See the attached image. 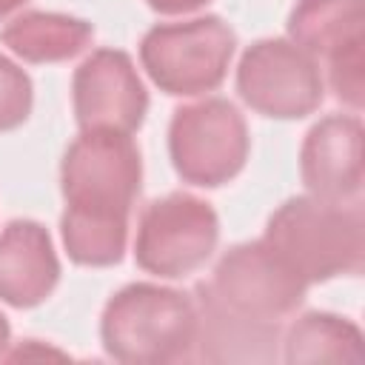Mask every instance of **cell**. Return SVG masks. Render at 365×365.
I'll return each instance as SVG.
<instances>
[{"instance_id": "12", "label": "cell", "mask_w": 365, "mask_h": 365, "mask_svg": "<svg viewBox=\"0 0 365 365\" xmlns=\"http://www.w3.org/2000/svg\"><path fill=\"white\" fill-rule=\"evenodd\" d=\"M197 305V345L211 362H271L277 356L279 325H254L220 308L200 285Z\"/></svg>"}, {"instance_id": "15", "label": "cell", "mask_w": 365, "mask_h": 365, "mask_svg": "<svg viewBox=\"0 0 365 365\" xmlns=\"http://www.w3.org/2000/svg\"><path fill=\"white\" fill-rule=\"evenodd\" d=\"M362 331L348 317L308 311L294 319L282 336V359L291 365L308 362H362Z\"/></svg>"}, {"instance_id": "4", "label": "cell", "mask_w": 365, "mask_h": 365, "mask_svg": "<svg viewBox=\"0 0 365 365\" xmlns=\"http://www.w3.org/2000/svg\"><path fill=\"white\" fill-rule=\"evenodd\" d=\"M143 160L131 134L80 131L60 163L63 211L128 220L140 197Z\"/></svg>"}, {"instance_id": "17", "label": "cell", "mask_w": 365, "mask_h": 365, "mask_svg": "<svg viewBox=\"0 0 365 365\" xmlns=\"http://www.w3.org/2000/svg\"><path fill=\"white\" fill-rule=\"evenodd\" d=\"M325 60L334 97L356 114L365 103V37L331 51Z\"/></svg>"}, {"instance_id": "8", "label": "cell", "mask_w": 365, "mask_h": 365, "mask_svg": "<svg viewBox=\"0 0 365 365\" xmlns=\"http://www.w3.org/2000/svg\"><path fill=\"white\" fill-rule=\"evenodd\" d=\"M237 91L242 103L274 120H302L325 97V80L317 57L288 37H265L245 48L237 66Z\"/></svg>"}, {"instance_id": "21", "label": "cell", "mask_w": 365, "mask_h": 365, "mask_svg": "<svg viewBox=\"0 0 365 365\" xmlns=\"http://www.w3.org/2000/svg\"><path fill=\"white\" fill-rule=\"evenodd\" d=\"M11 342V328H9V319L0 314V359L6 356V348Z\"/></svg>"}, {"instance_id": "13", "label": "cell", "mask_w": 365, "mask_h": 365, "mask_svg": "<svg viewBox=\"0 0 365 365\" xmlns=\"http://www.w3.org/2000/svg\"><path fill=\"white\" fill-rule=\"evenodd\" d=\"M94 26L60 11H23L11 17L0 40L23 63H63L88 48Z\"/></svg>"}, {"instance_id": "9", "label": "cell", "mask_w": 365, "mask_h": 365, "mask_svg": "<svg viewBox=\"0 0 365 365\" xmlns=\"http://www.w3.org/2000/svg\"><path fill=\"white\" fill-rule=\"evenodd\" d=\"M71 103L80 131L134 134L145 120L148 91L125 51L97 48L74 71Z\"/></svg>"}, {"instance_id": "5", "label": "cell", "mask_w": 365, "mask_h": 365, "mask_svg": "<svg viewBox=\"0 0 365 365\" xmlns=\"http://www.w3.org/2000/svg\"><path fill=\"white\" fill-rule=\"evenodd\" d=\"M251 137L240 108L222 97L180 106L168 125V154L177 177L197 188L231 182L248 160Z\"/></svg>"}, {"instance_id": "3", "label": "cell", "mask_w": 365, "mask_h": 365, "mask_svg": "<svg viewBox=\"0 0 365 365\" xmlns=\"http://www.w3.org/2000/svg\"><path fill=\"white\" fill-rule=\"evenodd\" d=\"M234 51L237 34L217 14L157 23L140 40L145 74L171 97H200L220 88Z\"/></svg>"}, {"instance_id": "20", "label": "cell", "mask_w": 365, "mask_h": 365, "mask_svg": "<svg viewBox=\"0 0 365 365\" xmlns=\"http://www.w3.org/2000/svg\"><path fill=\"white\" fill-rule=\"evenodd\" d=\"M29 356H57V359H63L66 354L63 351H51V348H43L37 339H26L17 351H11V354H6V359H29Z\"/></svg>"}, {"instance_id": "11", "label": "cell", "mask_w": 365, "mask_h": 365, "mask_svg": "<svg viewBox=\"0 0 365 365\" xmlns=\"http://www.w3.org/2000/svg\"><path fill=\"white\" fill-rule=\"evenodd\" d=\"M60 282V259L51 234L37 220H11L0 234V299L11 308H34Z\"/></svg>"}, {"instance_id": "22", "label": "cell", "mask_w": 365, "mask_h": 365, "mask_svg": "<svg viewBox=\"0 0 365 365\" xmlns=\"http://www.w3.org/2000/svg\"><path fill=\"white\" fill-rule=\"evenodd\" d=\"M26 0H0V17H6V14H11L14 9H20Z\"/></svg>"}, {"instance_id": "10", "label": "cell", "mask_w": 365, "mask_h": 365, "mask_svg": "<svg viewBox=\"0 0 365 365\" xmlns=\"http://www.w3.org/2000/svg\"><path fill=\"white\" fill-rule=\"evenodd\" d=\"M299 177L308 194L331 202H356L362 194V120L328 114L311 125L299 148Z\"/></svg>"}, {"instance_id": "14", "label": "cell", "mask_w": 365, "mask_h": 365, "mask_svg": "<svg viewBox=\"0 0 365 365\" xmlns=\"http://www.w3.org/2000/svg\"><path fill=\"white\" fill-rule=\"evenodd\" d=\"M365 37V0H297L288 14V40L311 57Z\"/></svg>"}, {"instance_id": "2", "label": "cell", "mask_w": 365, "mask_h": 365, "mask_svg": "<svg viewBox=\"0 0 365 365\" xmlns=\"http://www.w3.org/2000/svg\"><path fill=\"white\" fill-rule=\"evenodd\" d=\"M100 339L106 354L125 365L180 362L197 345V305L177 288L131 282L106 302Z\"/></svg>"}, {"instance_id": "16", "label": "cell", "mask_w": 365, "mask_h": 365, "mask_svg": "<svg viewBox=\"0 0 365 365\" xmlns=\"http://www.w3.org/2000/svg\"><path fill=\"white\" fill-rule=\"evenodd\" d=\"M60 237L71 262L86 268H108V265H117L125 254L128 220L63 211Z\"/></svg>"}, {"instance_id": "19", "label": "cell", "mask_w": 365, "mask_h": 365, "mask_svg": "<svg viewBox=\"0 0 365 365\" xmlns=\"http://www.w3.org/2000/svg\"><path fill=\"white\" fill-rule=\"evenodd\" d=\"M145 3L160 14H188V11L208 6L211 0H145Z\"/></svg>"}, {"instance_id": "18", "label": "cell", "mask_w": 365, "mask_h": 365, "mask_svg": "<svg viewBox=\"0 0 365 365\" xmlns=\"http://www.w3.org/2000/svg\"><path fill=\"white\" fill-rule=\"evenodd\" d=\"M34 106L31 77L6 54H0V131L20 128Z\"/></svg>"}, {"instance_id": "6", "label": "cell", "mask_w": 365, "mask_h": 365, "mask_svg": "<svg viewBox=\"0 0 365 365\" xmlns=\"http://www.w3.org/2000/svg\"><path fill=\"white\" fill-rule=\"evenodd\" d=\"M200 288L228 314L254 325H279L294 314L308 282L265 242H240L222 254L208 282Z\"/></svg>"}, {"instance_id": "1", "label": "cell", "mask_w": 365, "mask_h": 365, "mask_svg": "<svg viewBox=\"0 0 365 365\" xmlns=\"http://www.w3.org/2000/svg\"><path fill=\"white\" fill-rule=\"evenodd\" d=\"M262 240L308 282L356 277L365 265V217L359 202L314 194L285 200L265 222Z\"/></svg>"}, {"instance_id": "7", "label": "cell", "mask_w": 365, "mask_h": 365, "mask_svg": "<svg viewBox=\"0 0 365 365\" xmlns=\"http://www.w3.org/2000/svg\"><path fill=\"white\" fill-rule=\"evenodd\" d=\"M220 242L217 211L185 191L151 200L137 222L134 259L145 274L180 279L202 268Z\"/></svg>"}]
</instances>
